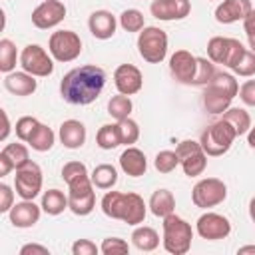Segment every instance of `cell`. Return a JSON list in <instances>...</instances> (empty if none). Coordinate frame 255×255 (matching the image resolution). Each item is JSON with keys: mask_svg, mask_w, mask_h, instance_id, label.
Here are the masks:
<instances>
[{"mask_svg": "<svg viewBox=\"0 0 255 255\" xmlns=\"http://www.w3.org/2000/svg\"><path fill=\"white\" fill-rule=\"evenodd\" d=\"M40 126V122L34 118V116H22L18 122H16V126H14V131H16V137L20 139V141H24V143H28V139H30V135L34 133V129Z\"/></svg>", "mask_w": 255, "mask_h": 255, "instance_id": "74e56055", "label": "cell"}, {"mask_svg": "<svg viewBox=\"0 0 255 255\" xmlns=\"http://www.w3.org/2000/svg\"><path fill=\"white\" fill-rule=\"evenodd\" d=\"M147 205L143 203V199L133 193V191H108L102 197V211L104 215L112 217V219H120L128 225H139L145 219V209Z\"/></svg>", "mask_w": 255, "mask_h": 255, "instance_id": "7a4b0ae2", "label": "cell"}, {"mask_svg": "<svg viewBox=\"0 0 255 255\" xmlns=\"http://www.w3.org/2000/svg\"><path fill=\"white\" fill-rule=\"evenodd\" d=\"M149 12L153 18L171 22V20H183L191 12L189 0H151Z\"/></svg>", "mask_w": 255, "mask_h": 255, "instance_id": "9a60e30c", "label": "cell"}, {"mask_svg": "<svg viewBox=\"0 0 255 255\" xmlns=\"http://www.w3.org/2000/svg\"><path fill=\"white\" fill-rule=\"evenodd\" d=\"M227 50H229V38L225 36H213L207 42V58L213 64H225Z\"/></svg>", "mask_w": 255, "mask_h": 255, "instance_id": "d6a6232c", "label": "cell"}, {"mask_svg": "<svg viewBox=\"0 0 255 255\" xmlns=\"http://www.w3.org/2000/svg\"><path fill=\"white\" fill-rule=\"evenodd\" d=\"M106 86V72L100 66L86 64L70 70L60 82V96L72 106H88L102 94Z\"/></svg>", "mask_w": 255, "mask_h": 255, "instance_id": "6da1fadb", "label": "cell"}, {"mask_svg": "<svg viewBox=\"0 0 255 255\" xmlns=\"http://www.w3.org/2000/svg\"><path fill=\"white\" fill-rule=\"evenodd\" d=\"M227 199V185L217 177H203L191 189V201L199 209H209Z\"/></svg>", "mask_w": 255, "mask_h": 255, "instance_id": "52a82bcc", "label": "cell"}, {"mask_svg": "<svg viewBox=\"0 0 255 255\" xmlns=\"http://www.w3.org/2000/svg\"><path fill=\"white\" fill-rule=\"evenodd\" d=\"M114 84H116V90L120 94H126V96H133L141 90L143 86V76L139 72L137 66L133 64H120L114 72Z\"/></svg>", "mask_w": 255, "mask_h": 255, "instance_id": "2e32d148", "label": "cell"}, {"mask_svg": "<svg viewBox=\"0 0 255 255\" xmlns=\"http://www.w3.org/2000/svg\"><path fill=\"white\" fill-rule=\"evenodd\" d=\"M137 52L149 64H161L167 56V34L157 26H145L137 34Z\"/></svg>", "mask_w": 255, "mask_h": 255, "instance_id": "8992f818", "label": "cell"}, {"mask_svg": "<svg viewBox=\"0 0 255 255\" xmlns=\"http://www.w3.org/2000/svg\"><path fill=\"white\" fill-rule=\"evenodd\" d=\"M247 143L251 149H255V126H251V129L247 131Z\"/></svg>", "mask_w": 255, "mask_h": 255, "instance_id": "681fc988", "label": "cell"}, {"mask_svg": "<svg viewBox=\"0 0 255 255\" xmlns=\"http://www.w3.org/2000/svg\"><path fill=\"white\" fill-rule=\"evenodd\" d=\"M120 133H122V145H133L137 139H139V126L135 120L131 118H126V120H120Z\"/></svg>", "mask_w": 255, "mask_h": 255, "instance_id": "8d00e7d4", "label": "cell"}, {"mask_svg": "<svg viewBox=\"0 0 255 255\" xmlns=\"http://www.w3.org/2000/svg\"><path fill=\"white\" fill-rule=\"evenodd\" d=\"M88 28L94 38L98 40H110L116 34L118 20L110 10H94L88 18Z\"/></svg>", "mask_w": 255, "mask_h": 255, "instance_id": "d6986e66", "label": "cell"}, {"mask_svg": "<svg viewBox=\"0 0 255 255\" xmlns=\"http://www.w3.org/2000/svg\"><path fill=\"white\" fill-rule=\"evenodd\" d=\"M177 157H179V165L183 169V173L187 177H197L205 171L207 167V153L203 151L201 143L195 139H183L177 143L175 147Z\"/></svg>", "mask_w": 255, "mask_h": 255, "instance_id": "9c48e42d", "label": "cell"}, {"mask_svg": "<svg viewBox=\"0 0 255 255\" xmlns=\"http://www.w3.org/2000/svg\"><path fill=\"white\" fill-rule=\"evenodd\" d=\"M66 18V4L62 0H42L32 12V24L38 30H50Z\"/></svg>", "mask_w": 255, "mask_h": 255, "instance_id": "4fadbf2b", "label": "cell"}, {"mask_svg": "<svg viewBox=\"0 0 255 255\" xmlns=\"http://www.w3.org/2000/svg\"><path fill=\"white\" fill-rule=\"evenodd\" d=\"M16 60H20L16 44L8 38L0 40V72L2 74H10L16 68Z\"/></svg>", "mask_w": 255, "mask_h": 255, "instance_id": "f546056e", "label": "cell"}, {"mask_svg": "<svg viewBox=\"0 0 255 255\" xmlns=\"http://www.w3.org/2000/svg\"><path fill=\"white\" fill-rule=\"evenodd\" d=\"M253 12H255V8H253Z\"/></svg>", "mask_w": 255, "mask_h": 255, "instance_id": "db71d44e", "label": "cell"}, {"mask_svg": "<svg viewBox=\"0 0 255 255\" xmlns=\"http://www.w3.org/2000/svg\"><path fill=\"white\" fill-rule=\"evenodd\" d=\"M2 153H6L10 157V161L14 163V169H20L22 165H26L30 161V153H28V147L24 143H6L2 147Z\"/></svg>", "mask_w": 255, "mask_h": 255, "instance_id": "e575fe53", "label": "cell"}, {"mask_svg": "<svg viewBox=\"0 0 255 255\" xmlns=\"http://www.w3.org/2000/svg\"><path fill=\"white\" fill-rule=\"evenodd\" d=\"M247 40H249V48H251V52L255 54V36H253V38H247Z\"/></svg>", "mask_w": 255, "mask_h": 255, "instance_id": "f5cc1de1", "label": "cell"}, {"mask_svg": "<svg viewBox=\"0 0 255 255\" xmlns=\"http://www.w3.org/2000/svg\"><path fill=\"white\" fill-rule=\"evenodd\" d=\"M96 143L102 149H114L122 145V133H120V124H104L98 133H96Z\"/></svg>", "mask_w": 255, "mask_h": 255, "instance_id": "83f0119b", "label": "cell"}, {"mask_svg": "<svg viewBox=\"0 0 255 255\" xmlns=\"http://www.w3.org/2000/svg\"><path fill=\"white\" fill-rule=\"evenodd\" d=\"M163 249L171 255H185L189 249H191V239H193V229L191 225L175 215V213H169L163 217Z\"/></svg>", "mask_w": 255, "mask_h": 255, "instance_id": "277c9868", "label": "cell"}, {"mask_svg": "<svg viewBox=\"0 0 255 255\" xmlns=\"http://www.w3.org/2000/svg\"><path fill=\"white\" fill-rule=\"evenodd\" d=\"M120 26L126 30V32H141L145 28V20H143V14L137 10V8H128L120 14Z\"/></svg>", "mask_w": 255, "mask_h": 255, "instance_id": "1f68e13d", "label": "cell"}, {"mask_svg": "<svg viewBox=\"0 0 255 255\" xmlns=\"http://www.w3.org/2000/svg\"><path fill=\"white\" fill-rule=\"evenodd\" d=\"M54 141H56V133L52 131V128H48L46 124H40V126L34 129V133L30 135L28 145H30L34 151H48V149H52Z\"/></svg>", "mask_w": 255, "mask_h": 255, "instance_id": "f1b7e54d", "label": "cell"}, {"mask_svg": "<svg viewBox=\"0 0 255 255\" xmlns=\"http://www.w3.org/2000/svg\"><path fill=\"white\" fill-rule=\"evenodd\" d=\"M131 110H133V104H131L129 96H126V94L112 96V98H110V102H108V114H110L116 122L129 118Z\"/></svg>", "mask_w": 255, "mask_h": 255, "instance_id": "4dcf8cb0", "label": "cell"}, {"mask_svg": "<svg viewBox=\"0 0 255 255\" xmlns=\"http://www.w3.org/2000/svg\"><path fill=\"white\" fill-rule=\"evenodd\" d=\"M82 173H88V167H86L82 161H68V163H64V167H62V179H64L66 183L72 181L74 177L82 175Z\"/></svg>", "mask_w": 255, "mask_h": 255, "instance_id": "b9f144b4", "label": "cell"}, {"mask_svg": "<svg viewBox=\"0 0 255 255\" xmlns=\"http://www.w3.org/2000/svg\"><path fill=\"white\" fill-rule=\"evenodd\" d=\"M147 207H149V211L155 215V217H165V215H169V213H173L175 211V197H173V193L169 191V189H155L153 193H151V197H149V203H147Z\"/></svg>", "mask_w": 255, "mask_h": 255, "instance_id": "603a6c76", "label": "cell"}, {"mask_svg": "<svg viewBox=\"0 0 255 255\" xmlns=\"http://www.w3.org/2000/svg\"><path fill=\"white\" fill-rule=\"evenodd\" d=\"M12 169H14V163L10 161V157H8L6 153H2V151H0V177L8 175Z\"/></svg>", "mask_w": 255, "mask_h": 255, "instance_id": "7dc6e473", "label": "cell"}, {"mask_svg": "<svg viewBox=\"0 0 255 255\" xmlns=\"http://www.w3.org/2000/svg\"><path fill=\"white\" fill-rule=\"evenodd\" d=\"M98 251H100V247L90 239H78L72 245V253L74 255H96Z\"/></svg>", "mask_w": 255, "mask_h": 255, "instance_id": "7bdbcfd3", "label": "cell"}, {"mask_svg": "<svg viewBox=\"0 0 255 255\" xmlns=\"http://www.w3.org/2000/svg\"><path fill=\"white\" fill-rule=\"evenodd\" d=\"M14 189L22 199H34L42 191V169L36 161H28L14 175Z\"/></svg>", "mask_w": 255, "mask_h": 255, "instance_id": "8fae6325", "label": "cell"}, {"mask_svg": "<svg viewBox=\"0 0 255 255\" xmlns=\"http://www.w3.org/2000/svg\"><path fill=\"white\" fill-rule=\"evenodd\" d=\"M131 243L135 249L139 251H155L157 245H159V235L153 227H147V225H135L133 233H131Z\"/></svg>", "mask_w": 255, "mask_h": 255, "instance_id": "cb8c5ba5", "label": "cell"}, {"mask_svg": "<svg viewBox=\"0 0 255 255\" xmlns=\"http://www.w3.org/2000/svg\"><path fill=\"white\" fill-rule=\"evenodd\" d=\"M153 165L159 173H171L177 165H179V157H177V151H171V149H161L155 159H153Z\"/></svg>", "mask_w": 255, "mask_h": 255, "instance_id": "d590c367", "label": "cell"}, {"mask_svg": "<svg viewBox=\"0 0 255 255\" xmlns=\"http://www.w3.org/2000/svg\"><path fill=\"white\" fill-rule=\"evenodd\" d=\"M120 167L129 177H141L147 171V159L145 153L133 145H128L120 155Z\"/></svg>", "mask_w": 255, "mask_h": 255, "instance_id": "ffe728a7", "label": "cell"}, {"mask_svg": "<svg viewBox=\"0 0 255 255\" xmlns=\"http://www.w3.org/2000/svg\"><path fill=\"white\" fill-rule=\"evenodd\" d=\"M48 52L56 62H74L82 54V38L74 30H58L48 40Z\"/></svg>", "mask_w": 255, "mask_h": 255, "instance_id": "ba28073f", "label": "cell"}, {"mask_svg": "<svg viewBox=\"0 0 255 255\" xmlns=\"http://www.w3.org/2000/svg\"><path fill=\"white\" fill-rule=\"evenodd\" d=\"M100 251L104 255H124V253H129V245H128V241H124L120 237H108L102 241Z\"/></svg>", "mask_w": 255, "mask_h": 255, "instance_id": "ab89813d", "label": "cell"}, {"mask_svg": "<svg viewBox=\"0 0 255 255\" xmlns=\"http://www.w3.org/2000/svg\"><path fill=\"white\" fill-rule=\"evenodd\" d=\"M197 70V56H193L187 50H175L169 58V74L175 82L191 86Z\"/></svg>", "mask_w": 255, "mask_h": 255, "instance_id": "5bb4252c", "label": "cell"}, {"mask_svg": "<svg viewBox=\"0 0 255 255\" xmlns=\"http://www.w3.org/2000/svg\"><path fill=\"white\" fill-rule=\"evenodd\" d=\"M215 74H217V70L209 58H197V70H195V78H193L191 86H203L205 88L213 80Z\"/></svg>", "mask_w": 255, "mask_h": 255, "instance_id": "836d02e7", "label": "cell"}, {"mask_svg": "<svg viewBox=\"0 0 255 255\" xmlns=\"http://www.w3.org/2000/svg\"><path fill=\"white\" fill-rule=\"evenodd\" d=\"M253 10L251 0H223L215 8V20L219 24H233L245 20Z\"/></svg>", "mask_w": 255, "mask_h": 255, "instance_id": "ac0fdd59", "label": "cell"}, {"mask_svg": "<svg viewBox=\"0 0 255 255\" xmlns=\"http://www.w3.org/2000/svg\"><path fill=\"white\" fill-rule=\"evenodd\" d=\"M28 253H38V255H50V249L38 243H28L20 249V255H28Z\"/></svg>", "mask_w": 255, "mask_h": 255, "instance_id": "bcb514c9", "label": "cell"}, {"mask_svg": "<svg viewBox=\"0 0 255 255\" xmlns=\"http://www.w3.org/2000/svg\"><path fill=\"white\" fill-rule=\"evenodd\" d=\"M235 137H237V131L233 129V126L227 124L225 120H217L201 131L199 143L209 157H219L229 151Z\"/></svg>", "mask_w": 255, "mask_h": 255, "instance_id": "5b68a950", "label": "cell"}, {"mask_svg": "<svg viewBox=\"0 0 255 255\" xmlns=\"http://www.w3.org/2000/svg\"><path fill=\"white\" fill-rule=\"evenodd\" d=\"M239 98L245 106L249 108H255V80H247L241 84L239 88Z\"/></svg>", "mask_w": 255, "mask_h": 255, "instance_id": "ee69618b", "label": "cell"}, {"mask_svg": "<svg viewBox=\"0 0 255 255\" xmlns=\"http://www.w3.org/2000/svg\"><path fill=\"white\" fill-rule=\"evenodd\" d=\"M20 66L36 78H48L54 72V58L40 44H28L20 52Z\"/></svg>", "mask_w": 255, "mask_h": 255, "instance_id": "30bf717a", "label": "cell"}, {"mask_svg": "<svg viewBox=\"0 0 255 255\" xmlns=\"http://www.w3.org/2000/svg\"><path fill=\"white\" fill-rule=\"evenodd\" d=\"M2 118H4V129H2V133H0V139L2 141H6V137H8V133H10V120H8V114L2 110Z\"/></svg>", "mask_w": 255, "mask_h": 255, "instance_id": "c3c4849f", "label": "cell"}, {"mask_svg": "<svg viewBox=\"0 0 255 255\" xmlns=\"http://www.w3.org/2000/svg\"><path fill=\"white\" fill-rule=\"evenodd\" d=\"M195 231H197V235L201 239L219 241V239H225L231 233V221L225 215H221V213L207 211V213H203V215L197 217Z\"/></svg>", "mask_w": 255, "mask_h": 255, "instance_id": "7c38bea8", "label": "cell"}, {"mask_svg": "<svg viewBox=\"0 0 255 255\" xmlns=\"http://www.w3.org/2000/svg\"><path fill=\"white\" fill-rule=\"evenodd\" d=\"M237 94H239V84H237L235 76L227 74V72H217L213 76V80L205 86L201 102H203V108L207 114L221 116L225 110L231 108V102Z\"/></svg>", "mask_w": 255, "mask_h": 255, "instance_id": "3957f363", "label": "cell"}, {"mask_svg": "<svg viewBox=\"0 0 255 255\" xmlns=\"http://www.w3.org/2000/svg\"><path fill=\"white\" fill-rule=\"evenodd\" d=\"M231 72L235 76H241V78H251L255 76V54L251 50H245L243 56L239 58V62L231 68Z\"/></svg>", "mask_w": 255, "mask_h": 255, "instance_id": "f35d334b", "label": "cell"}, {"mask_svg": "<svg viewBox=\"0 0 255 255\" xmlns=\"http://www.w3.org/2000/svg\"><path fill=\"white\" fill-rule=\"evenodd\" d=\"M249 217H251V221L255 225V197H251V201H249Z\"/></svg>", "mask_w": 255, "mask_h": 255, "instance_id": "816d5d0a", "label": "cell"}, {"mask_svg": "<svg viewBox=\"0 0 255 255\" xmlns=\"http://www.w3.org/2000/svg\"><path fill=\"white\" fill-rule=\"evenodd\" d=\"M237 253L239 255H243V253H255V245H243V247L237 249Z\"/></svg>", "mask_w": 255, "mask_h": 255, "instance_id": "f907efd6", "label": "cell"}, {"mask_svg": "<svg viewBox=\"0 0 255 255\" xmlns=\"http://www.w3.org/2000/svg\"><path fill=\"white\" fill-rule=\"evenodd\" d=\"M221 120H225L227 124L233 126V129L237 131V137L251 129V116L243 108H229V110H225L221 114Z\"/></svg>", "mask_w": 255, "mask_h": 255, "instance_id": "484cf974", "label": "cell"}, {"mask_svg": "<svg viewBox=\"0 0 255 255\" xmlns=\"http://www.w3.org/2000/svg\"><path fill=\"white\" fill-rule=\"evenodd\" d=\"M247 48L239 42V40H235V38H229V50H227V56H225V68H233L237 62H239V58L243 56V52H245Z\"/></svg>", "mask_w": 255, "mask_h": 255, "instance_id": "60d3db41", "label": "cell"}, {"mask_svg": "<svg viewBox=\"0 0 255 255\" xmlns=\"http://www.w3.org/2000/svg\"><path fill=\"white\" fill-rule=\"evenodd\" d=\"M4 88L14 94V96H32L38 88V80L36 76L28 74V72H10V74H4Z\"/></svg>", "mask_w": 255, "mask_h": 255, "instance_id": "44dd1931", "label": "cell"}, {"mask_svg": "<svg viewBox=\"0 0 255 255\" xmlns=\"http://www.w3.org/2000/svg\"><path fill=\"white\" fill-rule=\"evenodd\" d=\"M14 205V191L8 183H0V213H8Z\"/></svg>", "mask_w": 255, "mask_h": 255, "instance_id": "f6af8a7d", "label": "cell"}, {"mask_svg": "<svg viewBox=\"0 0 255 255\" xmlns=\"http://www.w3.org/2000/svg\"><path fill=\"white\" fill-rule=\"evenodd\" d=\"M42 213V205H36L34 199H22L20 203H14L12 209L8 211L10 223L18 229H28L38 223Z\"/></svg>", "mask_w": 255, "mask_h": 255, "instance_id": "e0dca14e", "label": "cell"}, {"mask_svg": "<svg viewBox=\"0 0 255 255\" xmlns=\"http://www.w3.org/2000/svg\"><path fill=\"white\" fill-rule=\"evenodd\" d=\"M92 183L98 189H112L118 183V169L112 163H100L92 171Z\"/></svg>", "mask_w": 255, "mask_h": 255, "instance_id": "d4e9b609", "label": "cell"}, {"mask_svg": "<svg viewBox=\"0 0 255 255\" xmlns=\"http://www.w3.org/2000/svg\"><path fill=\"white\" fill-rule=\"evenodd\" d=\"M42 211H46L48 215H60L64 209H68V195H64V191L60 189H48L42 195Z\"/></svg>", "mask_w": 255, "mask_h": 255, "instance_id": "4316f807", "label": "cell"}, {"mask_svg": "<svg viewBox=\"0 0 255 255\" xmlns=\"http://www.w3.org/2000/svg\"><path fill=\"white\" fill-rule=\"evenodd\" d=\"M60 141L68 149H78L86 143V126L80 120H66L60 126Z\"/></svg>", "mask_w": 255, "mask_h": 255, "instance_id": "7402d4cb", "label": "cell"}]
</instances>
